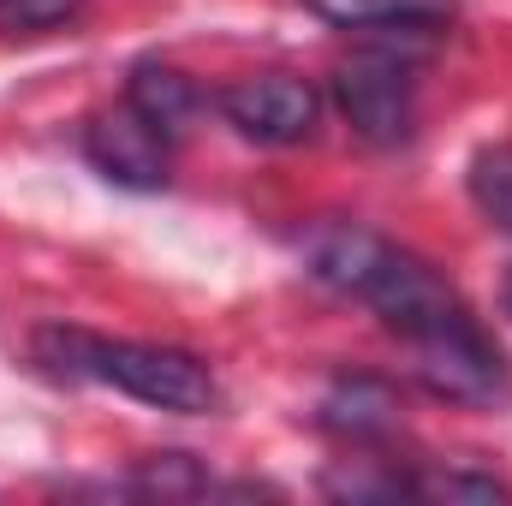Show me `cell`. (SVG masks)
Instances as JSON below:
<instances>
[{
	"mask_svg": "<svg viewBox=\"0 0 512 506\" xmlns=\"http://www.w3.org/2000/svg\"><path fill=\"white\" fill-rule=\"evenodd\" d=\"M215 108L227 114V126L251 143L268 149H286V143H304L316 131L322 114V96L304 84V78H286V72H262V78H239L215 96Z\"/></svg>",
	"mask_w": 512,
	"mask_h": 506,
	"instance_id": "4",
	"label": "cell"
},
{
	"mask_svg": "<svg viewBox=\"0 0 512 506\" xmlns=\"http://www.w3.org/2000/svg\"><path fill=\"white\" fill-rule=\"evenodd\" d=\"M322 423H328L334 435H346V441H382V435L399 429V399H393L387 381L352 376L322 399Z\"/></svg>",
	"mask_w": 512,
	"mask_h": 506,
	"instance_id": "7",
	"label": "cell"
},
{
	"mask_svg": "<svg viewBox=\"0 0 512 506\" xmlns=\"http://www.w3.org/2000/svg\"><path fill=\"white\" fill-rule=\"evenodd\" d=\"M84 155L102 179H114L126 191H161L167 167H173V137L155 120H143L131 102H114L84 126Z\"/></svg>",
	"mask_w": 512,
	"mask_h": 506,
	"instance_id": "5",
	"label": "cell"
},
{
	"mask_svg": "<svg viewBox=\"0 0 512 506\" xmlns=\"http://www.w3.org/2000/svg\"><path fill=\"white\" fill-rule=\"evenodd\" d=\"M126 102L143 114V120H155L167 137H179V131L191 126V114L203 108L197 84H191L179 66H167V60H137V66H131Z\"/></svg>",
	"mask_w": 512,
	"mask_h": 506,
	"instance_id": "8",
	"label": "cell"
},
{
	"mask_svg": "<svg viewBox=\"0 0 512 506\" xmlns=\"http://www.w3.org/2000/svg\"><path fill=\"white\" fill-rule=\"evenodd\" d=\"M501 304H507V316H512V274H507V286H501Z\"/></svg>",
	"mask_w": 512,
	"mask_h": 506,
	"instance_id": "12",
	"label": "cell"
},
{
	"mask_svg": "<svg viewBox=\"0 0 512 506\" xmlns=\"http://www.w3.org/2000/svg\"><path fill=\"white\" fill-rule=\"evenodd\" d=\"M36 358H42V370H54V376L120 387L126 399H143V405L173 411V417L215 411V399H221L209 364L191 358V352H179V346L102 340V334H78V328H48V334L36 340Z\"/></svg>",
	"mask_w": 512,
	"mask_h": 506,
	"instance_id": "2",
	"label": "cell"
},
{
	"mask_svg": "<svg viewBox=\"0 0 512 506\" xmlns=\"http://www.w3.org/2000/svg\"><path fill=\"white\" fill-rule=\"evenodd\" d=\"M334 102H340L346 126L358 131L364 143L399 149L417 131V72H411V60H399L387 48L352 54L334 72Z\"/></svg>",
	"mask_w": 512,
	"mask_h": 506,
	"instance_id": "3",
	"label": "cell"
},
{
	"mask_svg": "<svg viewBox=\"0 0 512 506\" xmlns=\"http://www.w3.org/2000/svg\"><path fill=\"white\" fill-rule=\"evenodd\" d=\"M304 6L340 30H441L459 12V0H304Z\"/></svg>",
	"mask_w": 512,
	"mask_h": 506,
	"instance_id": "6",
	"label": "cell"
},
{
	"mask_svg": "<svg viewBox=\"0 0 512 506\" xmlns=\"http://www.w3.org/2000/svg\"><path fill=\"white\" fill-rule=\"evenodd\" d=\"M78 12H84V0H0V30L6 36H42Z\"/></svg>",
	"mask_w": 512,
	"mask_h": 506,
	"instance_id": "10",
	"label": "cell"
},
{
	"mask_svg": "<svg viewBox=\"0 0 512 506\" xmlns=\"http://www.w3.org/2000/svg\"><path fill=\"white\" fill-rule=\"evenodd\" d=\"M316 280L364 298L411 346V370L429 393L459 405H489L507 393V358L471 316V304L423 262L364 227H328L310 245Z\"/></svg>",
	"mask_w": 512,
	"mask_h": 506,
	"instance_id": "1",
	"label": "cell"
},
{
	"mask_svg": "<svg viewBox=\"0 0 512 506\" xmlns=\"http://www.w3.org/2000/svg\"><path fill=\"white\" fill-rule=\"evenodd\" d=\"M417 495H435V501H507V489L495 477H429V483H411Z\"/></svg>",
	"mask_w": 512,
	"mask_h": 506,
	"instance_id": "11",
	"label": "cell"
},
{
	"mask_svg": "<svg viewBox=\"0 0 512 506\" xmlns=\"http://www.w3.org/2000/svg\"><path fill=\"white\" fill-rule=\"evenodd\" d=\"M471 203L512 233V143H495L471 161Z\"/></svg>",
	"mask_w": 512,
	"mask_h": 506,
	"instance_id": "9",
	"label": "cell"
}]
</instances>
